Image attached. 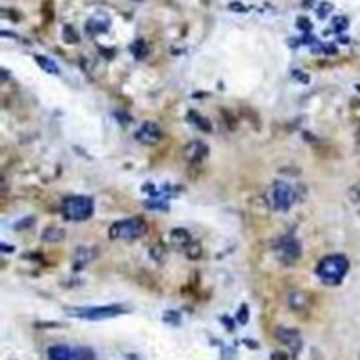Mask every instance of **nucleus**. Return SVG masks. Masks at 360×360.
Here are the masks:
<instances>
[{
    "label": "nucleus",
    "instance_id": "obj_1",
    "mask_svg": "<svg viewBox=\"0 0 360 360\" xmlns=\"http://www.w3.org/2000/svg\"><path fill=\"white\" fill-rule=\"evenodd\" d=\"M348 270H350V261L337 253V255H327L318 261V266H316V276H318L324 285L337 287V285H341V280L346 278Z\"/></svg>",
    "mask_w": 360,
    "mask_h": 360
},
{
    "label": "nucleus",
    "instance_id": "obj_2",
    "mask_svg": "<svg viewBox=\"0 0 360 360\" xmlns=\"http://www.w3.org/2000/svg\"><path fill=\"white\" fill-rule=\"evenodd\" d=\"M95 211V203L91 196H70L61 205V215L68 221H84Z\"/></svg>",
    "mask_w": 360,
    "mask_h": 360
},
{
    "label": "nucleus",
    "instance_id": "obj_3",
    "mask_svg": "<svg viewBox=\"0 0 360 360\" xmlns=\"http://www.w3.org/2000/svg\"><path fill=\"white\" fill-rule=\"evenodd\" d=\"M129 312L125 305H93V308H66L68 316L74 318H84V320H108L116 318V316Z\"/></svg>",
    "mask_w": 360,
    "mask_h": 360
},
{
    "label": "nucleus",
    "instance_id": "obj_4",
    "mask_svg": "<svg viewBox=\"0 0 360 360\" xmlns=\"http://www.w3.org/2000/svg\"><path fill=\"white\" fill-rule=\"evenodd\" d=\"M268 205L274 211H280V213L291 209L295 205V190L291 183H287V181L272 183V188L268 190Z\"/></svg>",
    "mask_w": 360,
    "mask_h": 360
},
{
    "label": "nucleus",
    "instance_id": "obj_5",
    "mask_svg": "<svg viewBox=\"0 0 360 360\" xmlns=\"http://www.w3.org/2000/svg\"><path fill=\"white\" fill-rule=\"evenodd\" d=\"M147 225L144 219L133 217V219H122V221H116L110 227V238L114 240H135L142 238L145 234Z\"/></svg>",
    "mask_w": 360,
    "mask_h": 360
},
{
    "label": "nucleus",
    "instance_id": "obj_6",
    "mask_svg": "<svg viewBox=\"0 0 360 360\" xmlns=\"http://www.w3.org/2000/svg\"><path fill=\"white\" fill-rule=\"evenodd\" d=\"M274 255H276V259L280 263H283V266H293V263L299 259V255H301V244L291 234L283 236V238L274 244Z\"/></svg>",
    "mask_w": 360,
    "mask_h": 360
},
{
    "label": "nucleus",
    "instance_id": "obj_7",
    "mask_svg": "<svg viewBox=\"0 0 360 360\" xmlns=\"http://www.w3.org/2000/svg\"><path fill=\"white\" fill-rule=\"evenodd\" d=\"M49 360H95V356L89 348L53 346L49 348Z\"/></svg>",
    "mask_w": 360,
    "mask_h": 360
},
{
    "label": "nucleus",
    "instance_id": "obj_8",
    "mask_svg": "<svg viewBox=\"0 0 360 360\" xmlns=\"http://www.w3.org/2000/svg\"><path fill=\"white\" fill-rule=\"evenodd\" d=\"M276 337L278 341L283 346H287V350L291 352L293 356H297L301 352V348H303V339L299 335V331H295V329H287V327H278L276 329Z\"/></svg>",
    "mask_w": 360,
    "mask_h": 360
},
{
    "label": "nucleus",
    "instance_id": "obj_9",
    "mask_svg": "<svg viewBox=\"0 0 360 360\" xmlns=\"http://www.w3.org/2000/svg\"><path fill=\"white\" fill-rule=\"evenodd\" d=\"M135 139L144 145H156L162 139V131L156 122H144V125L135 131Z\"/></svg>",
    "mask_w": 360,
    "mask_h": 360
},
{
    "label": "nucleus",
    "instance_id": "obj_10",
    "mask_svg": "<svg viewBox=\"0 0 360 360\" xmlns=\"http://www.w3.org/2000/svg\"><path fill=\"white\" fill-rule=\"evenodd\" d=\"M287 303H288V308L295 310V312H308L310 310V297L303 291H291L287 295Z\"/></svg>",
    "mask_w": 360,
    "mask_h": 360
},
{
    "label": "nucleus",
    "instance_id": "obj_11",
    "mask_svg": "<svg viewBox=\"0 0 360 360\" xmlns=\"http://www.w3.org/2000/svg\"><path fill=\"white\" fill-rule=\"evenodd\" d=\"M95 257H97V251H95L93 247H78L74 251V266L84 268L86 263H91Z\"/></svg>",
    "mask_w": 360,
    "mask_h": 360
},
{
    "label": "nucleus",
    "instance_id": "obj_12",
    "mask_svg": "<svg viewBox=\"0 0 360 360\" xmlns=\"http://www.w3.org/2000/svg\"><path fill=\"white\" fill-rule=\"evenodd\" d=\"M207 152H209L207 145L205 144H198V142H192L186 147V156H188V160H192V162H200L207 156Z\"/></svg>",
    "mask_w": 360,
    "mask_h": 360
},
{
    "label": "nucleus",
    "instance_id": "obj_13",
    "mask_svg": "<svg viewBox=\"0 0 360 360\" xmlns=\"http://www.w3.org/2000/svg\"><path fill=\"white\" fill-rule=\"evenodd\" d=\"M108 28H110V19H108V17H103V19H99V17H95V19H91L89 23H86V30H89L91 34L105 32Z\"/></svg>",
    "mask_w": 360,
    "mask_h": 360
},
{
    "label": "nucleus",
    "instance_id": "obj_14",
    "mask_svg": "<svg viewBox=\"0 0 360 360\" xmlns=\"http://www.w3.org/2000/svg\"><path fill=\"white\" fill-rule=\"evenodd\" d=\"M171 240L177 244V247L188 249V244H190V234H188V230H181V227H177V230L171 232Z\"/></svg>",
    "mask_w": 360,
    "mask_h": 360
},
{
    "label": "nucleus",
    "instance_id": "obj_15",
    "mask_svg": "<svg viewBox=\"0 0 360 360\" xmlns=\"http://www.w3.org/2000/svg\"><path fill=\"white\" fill-rule=\"evenodd\" d=\"M64 230L61 227H47L45 232H42V240L45 242H59V240H64Z\"/></svg>",
    "mask_w": 360,
    "mask_h": 360
},
{
    "label": "nucleus",
    "instance_id": "obj_16",
    "mask_svg": "<svg viewBox=\"0 0 360 360\" xmlns=\"http://www.w3.org/2000/svg\"><path fill=\"white\" fill-rule=\"evenodd\" d=\"M131 53L135 55V59H145V55H147V45H145V40H135L133 45H131Z\"/></svg>",
    "mask_w": 360,
    "mask_h": 360
},
{
    "label": "nucleus",
    "instance_id": "obj_17",
    "mask_svg": "<svg viewBox=\"0 0 360 360\" xmlns=\"http://www.w3.org/2000/svg\"><path fill=\"white\" fill-rule=\"evenodd\" d=\"M36 61H38V66H40L42 70H47V72H51V74H59V68H57V64H55V61H51L49 57L36 55Z\"/></svg>",
    "mask_w": 360,
    "mask_h": 360
},
{
    "label": "nucleus",
    "instance_id": "obj_18",
    "mask_svg": "<svg viewBox=\"0 0 360 360\" xmlns=\"http://www.w3.org/2000/svg\"><path fill=\"white\" fill-rule=\"evenodd\" d=\"M348 196H350V203L354 205V209H356V213L360 215V186H354V188H350V192H348Z\"/></svg>",
    "mask_w": 360,
    "mask_h": 360
},
{
    "label": "nucleus",
    "instance_id": "obj_19",
    "mask_svg": "<svg viewBox=\"0 0 360 360\" xmlns=\"http://www.w3.org/2000/svg\"><path fill=\"white\" fill-rule=\"evenodd\" d=\"M64 40L76 45V42H78V34L74 32V28H70V25H68V28H64Z\"/></svg>",
    "mask_w": 360,
    "mask_h": 360
},
{
    "label": "nucleus",
    "instance_id": "obj_20",
    "mask_svg": "<svg viewBox=\"0 0 360 360\" xmlns=\"http://www.w3.org/2000/svg\"><path fill=\"white\" fill-rule=\"evenodd\" d=\"M150 255L156 257V261H162V255H164V249L160 247V244H156V247L150 251Z\"/></svg>",
    "mask_w": 360,
    "mask_h": 360
},
{
    "label": "nucleus",
    "instance_id": "obj_21",
    "mask_svg": "<svg viewBox=\"0 0 360 360\" xmlns=\"http://www.w3.org/2000/svg\"><path fill=\"white\" fill-rule=\"evenodd\" d=\"M247 320H249V310H247V305H242V308H240V314H238V322L244 324Z\"/></svg>",
    "mask_w": 360,
    "mask_h": 360
},
{
    "label": "nucleus",
    "instance_id": "obj_22",
    "mask_svg": "<svg viewBox=\"0 0 360 360\" xmlns=\"http://www.w3.org/2000/svg\"><path fill=\"white\" fill-rule=\"evenodd\" d=\"M164 320H166V322L171 320V322H175V324H179V316H177V314H173V312H171V314L166 312V314H164Z\"/></svg>",
    "mask_w": 360,
    "mask_h": 360
},
{
    "label": "nucleus",
    "instance_id": "obj_23",
    "mask_svg": "<svg viewBox=\"0 0 360 360\" xmlns=\"http://www.w3.org/2000/svg\"><path fill=\"white\" fill-rule=\"evenodd\" d=\"M331 11V4H327L324 2L322 6H318V17H327V13Z\"/></svg>",
    "mask_w": 360,
    "mask_h": 360
},
{
    "label": "nucleus",
    "instance_id": "obj_24",
    "mask_svg": "<svg viewBox=\"0 0 360 360\" xmlns=\"http://www.w3.org/2000/svg\"><path fill=\"white\" fill-rule=\"evenodd\" d=\"M272 360H287V354L276 352V354H272Z\"/></svg>",
    "mask_w": 360,
    "mask_h": 360
},
{
    "label": "nucleus",
    "instance_id": "obj_25",
    "mask_svg": "<svg viewBox=\"0 0 360 360\" xmlns=\"http://www.w3.org/2000/svg\"><path fill=\"white\" fill-rule=\"evenodd\" d=\"M299 28H305V30H310V23H308V19H299Z\"/></svg>",
    "mask_w": 360,
    "mask_h": 360
}]
</instances>
